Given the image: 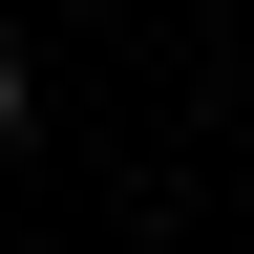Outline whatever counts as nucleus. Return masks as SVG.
I'll use <instances>...</instances> for the list:
<instances>
[{
    "mask_svg": "<svg viewBox=\"0 0 254 254\" xmlns=\"http://www.w3.org/2000/svg\"><path fill=\"white\" fill-rule=\"evenodd\" d=\"M0 148H21V64H0Z\"/></svg>",
    "mask_w": 254,
    "mask_h": 254,
    "instance_id": "obj_1",
    "label": "nucleus"
}]
</instances>
